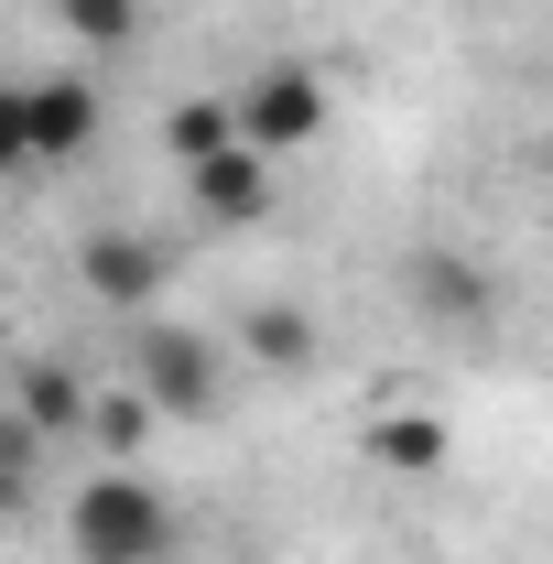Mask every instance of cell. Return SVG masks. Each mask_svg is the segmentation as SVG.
<instances>
[{
	"label": "cell",
	"instance_id": "cell-12",
	"mask_svg": "<svg viewBox=\"0 0 553 564\" xmlns=\"http://www.w3.org/2000/svg\"><path fill=\"white\" fill-rule=\"evenodd\" d=\"M152 402H141V380L131 391H98V413H87V445H98V456H120V445H141V434H152ZM120 467H131V456H120Z\"/></svg>",
	"mask_w": 553,
	"mask_h": 564
},
{
	"label": "cell",
	"instance_id": "cell-6",
	"mask_svg": "<svg viewBox=\"0 0 553 564\" xmlns=\"http://www.w3.org/2000/svg\"><path fill=\"white\" fill-rule=\"evenodd\" d=\"M11 413L33 423L55 456L66 445H87V413H98V391H87V369H66V358H33L22 380H11Z\"/></svg>",
	"mask_w": 553,
	"mask_h": 564
},
{
	"label": "cell",
	"instance_id": "cell-2",
	"mask_svg": "<svg viewBox=\"0 0 553 564\" xmlns=\"http://www.w3.org/2000/svg\"><path fill=\"white\" fill-rule=\"evenodd\" d=\"M131 380H141V402L163 423H207L217 413V348L196 337V326H163V315H141L131 326Z\"/></svg>",
	"mask_w": 553,
	"mask_h": 564
},
{
	"label": "cell",
	"instance_id": "cell-9",
	"mask_svg": "<svg viewBox=\"0 0 553 564\" xmlns=\"http://www.w3.org/2000/svg\"><path fill=\"white\" fill-rule=\"evenodd\" d=\"M163 141H174V163H207V152H228V141H239V98H174Z\"/></svg>",
	"mask_w": 553,
	"mask_h": 564
},
{
	"label": "cell",
	"instance_id": "cell-8",
	"mask_svg": "<svg viewBox=\"0 0 553 564\" xmlns=\"http://www.w3.org/2000/svg\"><path fill=\"white\" fill-rule=\"evenodd\" d=\"M369 456L402 467V478H434V467H445V423L434 413H380L369 423Z\"/></svg>",
	"mask_w": 553,
	"mask_h": 564
},
{
	"label": "cell",
	"instance_id": "cell-10",
	"mask_svg": "<svg viewBox=\"0 0 553 564\" xmlns=\"http://www.w3.org/2000/svg\"><path fill=\"white\" fill-rule=\"evenodd\" d=\"M239 348L261 358V369H304V358H315V315H293V304H261V315L239 326Z\"/></svg>",
	"mask_w": 553,
	"mask_h": 564
},
{
	"label": "cell",
	"instance_id": "cell-4",
	"mask_svg": "<svg viewBox=\"0 0 553 564\" xmlns=\"http://www.w3.org/2000/svg\"><path fill=\"white\" fill-rule=\"evenodd\" d=\"M163 272H174V250L141 239V228H87V239H76V282H87L98 304H120V315H152Z\"/></svg>",
	"mask_w": 553,
	"mask_h": 564
},
{
	"label": "cell",
	"instance_id": "cell-13",
	"mask_svg": "<svg viewBox=\"0 0 553 564\" xmlns=\"http://www.w3.org/2000/svg\"><path fill=\"white\" fill-rule=\"evenodd\" d=\"M0 174H33V109L11 76H0Z\"/></svg>",
	"mask_w": 553,
	"mask_h": 564
},
{
	"label": "cell",
	"instance_id": "cell-3",
	"mask_svg": "<svg viewBox=\"0 0 553 564\" xmlns=\"http://www.w3.org/2000/svg\"><path fill=\"white\" fill-rule=\"evenodd\" d=\"M228 98H239V141H261L272 163H282V152H304V141L337 120V87H326L315 66H293V55L261 66L250 87H228Z\"/></svg>",
	"mask_w": 553,
	"mask_h": 564
},
{
	"label": "cell",
	"instance_id": "cell-5",
	"mask_svg": "<svg viewBox=\"0 0 553 564\" xmlns=\"http://www.w3.org/2000/svg\"><path fill=\"white\" fill-rule=\"evenodd\" d=\"M185 196H196V217H217V228L272 217V152H261V141H228L207 163H185Z\"/></svg>",
	"mask_w": 553,
	"mask_h": 564
},
{
	"label": "cell",
	"instance_id": "cell-1",
	"mask_svg": "<svg viewBox=\"0 0 553 564\" xmlns=\"http://www.w3.org/2000/svg\"><path fill=\"white\" fill-rule=\"evenodd\" d=\"M66 543H76V564H163L174 554V499L152 489L141 467L98 456L66 489Z\"/></svg>",
	"mask_w": 553,
	"mask_h": 564
},
{
	"label": "cell",
	"instance_id": "cell-11",
	"mask_svg": "<svg viewBox=\"0 0 553 564\" xmlns=\"http://www.w3.org/2000/svg\"><path fill=\"white\" fill-rule=\"evenodd\" d=\"M55 22H66L76 44H98V55L141 44V0H55Z\"/></svg>",
	"mask_w": 553,
	"mask_h": 564
},
{
	"label": "cell",
	"instance_id": "cell-7",
	"mask_svg": "<svg viewBox=\"0 0 553 564\" xmlns=\"http://www.w3.org/2000/svg\"><path fill=\"white\" fill-rule=\"evenodd\" d=\"M22 109H33V163H76L98 141V87L87 76H33Z\"/></svg>",
	"mask_w": 553,
	"mask_h": 564
}]
</instances>
